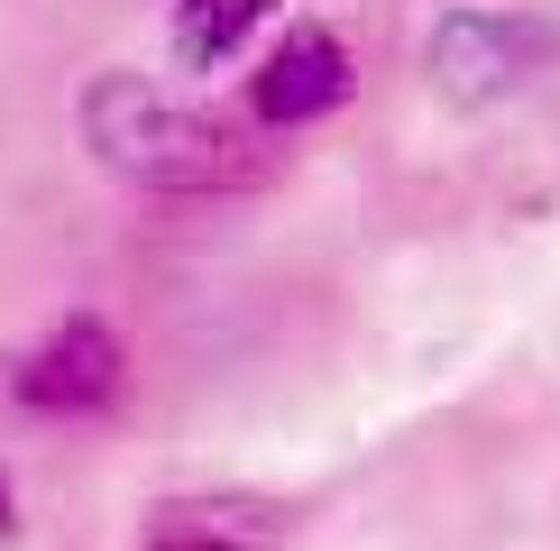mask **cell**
<instances>
[{"label": "cell", "instance_id": "cell-1", "mask_svg": "<svg viewBox=\"0 0 560 551\" xmlns=\"http://www.w3.org/2000/svg\"><path fill=\"white\" fill-rule=\"evenodd\" d=\"M74 120H83V148L102 156L120 184H138V194L212 202V194H248V184H267L258 129L175 102V92H156L148 74H129V65H110V74L83 83Z\"/></svg>", "mask_w": 560, "mask_h": 551}, {"label": "cell", "instance_id": "cell-2", "mask_svg": "<svg viewBox=\"0 0 560 551\" xmlns=\"http://www.w3.org/2000/svg\"><path fill=\"white\" fill-rule=\"evenodd\" d=\"M120 386H129L120 331L92 321V313H74V321H56V331L19 359L10 396L28 405V413H65V423H83V413H110V405H120Z\"/></svg>", "mask_w": 560, "mask_h": 551}, {"label": "cell", "instance_id": "cell-3", "mask_svg": "<svg viewBox=\"0 0 560 551\" xmlns=\"http://www.w3.org/2000/svg\"><path fill=\"white\" fill-rule=\"evenodd\" d=\"M359 92V56L340 46V28H322V19H303L267 46V65L248 74V120L258 129H313L331 120V110Z\"/></svg>", "mask_w": 560, "mask_h": 551}, {"label": "cell", "instance_id": "cell-4", "mask_svg": "<svg viewBox=\"0 0 560 551\" xmlns=\"http://www.w3.org/2000/svg\"><path fill=\"white\" fill-rule=\"evenodd\" d=\"M432 83L451 92V102H497V92H515L533 65H542V37L524 28V19H497V10H451L423 46Z\"/></svg>", "mask_w": 560, "mask_h": 551}, {"label": "cell", "instance_id": "cell-5", "mask_svg": "<svg viewBox=\"0 0 560 551\" xmlns=\"http://www.w3.org/2000/svg\"><path fill=\"white\" fill-rule=\"evenodd\" d=\"M294 534V515L276 496H248V488H202V496H166L148 505V551H276Z\"/></svg>", "mask_w": 560, "mask_h": 551}, {"label": "cell", "instance_id": "cell-6", "mask_svg": "<svg viewBox=\"0 0 560 551\" xmlns=\"http://www.w3.org/2000/svg\"><path fill=\"white\" fill-rule=\"evenodd\" d=\"M276 10H285V0H175V56L194 65V74L240 65Z\"/></svg>", "mask_w": 560, "mask_h": 551}, {"label": "cell", "instance_id": "cell-7", "mask_svg": "<svg viewBox=\"0 0 560 551\" xmlns=\"http://www.w3.org/2000/svg\"><path fill=\"white\" fill-rule=\"evenodd\" d=\"M10 524H19V515H10V478H0V534H10Z\"/></svg>", "mask_w": 560, "mask_h": 551}]
</instances>
